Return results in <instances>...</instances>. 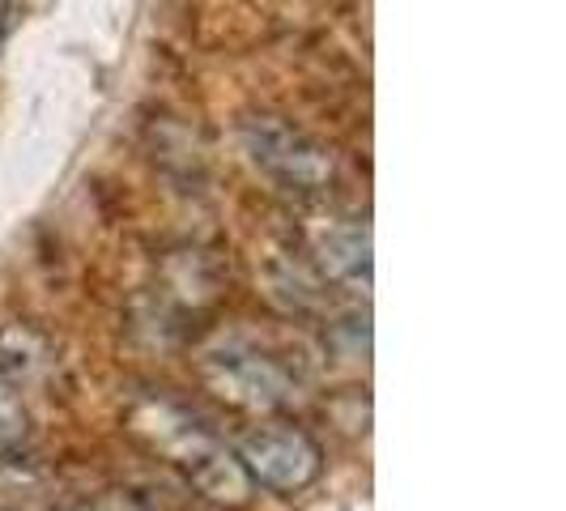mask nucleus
<instances>
[{
	"label": "nucleus",
	"mask_w": 566,
	"mask_h": 511,
	"mask_svg": "<svg viewBox=\"0 0 566 511\" xmlns=\"http://www.w3.org/2000/svg\"><path fill=\"white\" fill-rule=\"evenodd\" d=\"M137 430L154 439L158 452L170 456V465L209 503L239 508V503L252 499V482H248L239 456L230 452V448H222L213 435H205L188 414H179L170 405H145L142 414H137Z\"/></svg>",
	"instance_id": "obj_1"
},
{
	"label": "nucleus",
	"mask_w": 566,
	"mask_h": 511,
	"mask_svg": "<svg viewBox=\"0 0 566 511\" xmlns=\"http://www.w3.org/2000/svg\"><path fill=\"white\" fill-rule=\"evenodd\" d=\"M239 137H243V154L252 158V167L264 179H273L282 192L324 197L337 184L333 149L307 128L290 124L285 115H248L239 124Z\"/></svg>",
	"instance_id": "obj_2"
},
{
	"label": "nucleus",
	"mask_w": 566,
	"mask_h": 511,
	"mask_svg": "<svg viewBox=\"0 0 566 511\" xmlns=\"http://www.w3.org/2000/svg\"><path fill=\"white\" fill-rule=\"evenodd\" d=\"M239 465L252 486H264L273 494H298L319 478L324 452L307 430L298 426H255L239 439Z\"/></svg>",
	"instance_id": "obj_3"
},
{
	"label": "nucleus",
	"mask_w": 566,
	"mask_h": 511,
	"mask_svg": "<svg viewBox=\"0 0 566 511\" xmlns=\"http://www.w3.org/2000/svg\"><path fill=\"white\" fill-rule=\"evenodd\" d=\"M205 379L222 400L239 409H282L294 400V379L282 363L252 345H218L205 354Z\"/></svg>",
	"instance_id": "obj_4"
},
{
	"label": "nucleus",
	"mask_w": 566,
	"mask_h": 511,
	"mask_svg": "<svg viewBox=\"0 0 566 511\" xmlns=\"http://www.w3.org/2000/svg\"><path fill=\"white\" fill-rule=\"evenodd\" d=\"M307 248L324 278L367 294L370 290V227L358 218H315L307 227Z\"/></svg>",
	"instance_id": "obj_5"
},
{
	"label": "nucleus",
	"mask_w": 566,
	"mask_h": 511,
	"mask_svg": "<svg viewBox=\"0 0 566 511\" xmlns=\"http://www.w3.org/2000/svg\"><path fill=\"white\" fill-rule=\"evenodd\" d=\"M9 22H13V0H0V43L9 34Z\"/></svg>",
	"instance_id": "obj_6"
}]
</instances>
